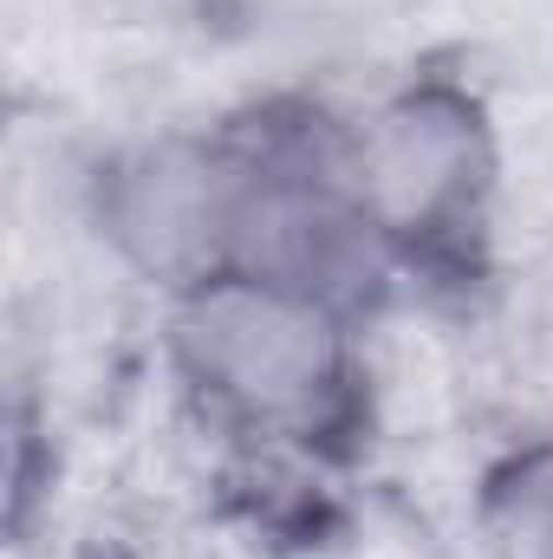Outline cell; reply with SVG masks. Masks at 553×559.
I'll return each mask as SVG.
<instances>
[{"label":"cell","instance_id":"3957f363","mask_svg":"<svg viewBox=\"0 0 553 559\" xmlns=\"http://www.w3.org/2000/svg\"><path fill=\"white\" fill-rule=\"evenodd\" d=\"M72 222L138 306L242 267L248 156L228 111H163L98 138L72 169Z\"/></svg>","mask_w":553,"mask_h":559},{"label":"cell","instance_id":"277c9868","mask_svg":"<svg viewBox=\"0 0 553 559\" xmlns=\"http://www.w3.org/2000/svg\"><path fill=\"white\" fill-rule=\"evenodd\" d=\"M462 319L489 423H553V222L508 241Z\"/></svg>","mask_w":553,"mask_h":559},{"label":"cell","instance_id":"7a4b0ae2","mask_svg":"<svg viewBox=\"0 0 553 559\" xmlns=\"http://www.w3.org/2000/svg\"><path fill=\"white\" fill-rule=\"evenodd\" d=\"M345 182L416 299L469 306L515 235V118L462 52L430 46L345 98Z\"/></svg>","mask_w":553,"mask_h":559},{"label":"cell","instance_id":"5b68a950","mask_svg":"<svg viewBox=\"0 0 553 559\" xmlns=\"http://www.w3.org/2000/svg\"><path fill=\"white\" fill-rule=\"evenodd\" d=\"M456 559H553V423H495L469 455Z\"/></svg>","mask_w":553,"mask_h":559},{"label":"cell","instance_id":"6da1fadb","mask_svg":"<svg viewBox=\"0 0 553 559\" xmlns=\"http://www.w3.org/2000/svg\"><path fill=\"white\" fill-rule=\"evenodd\" d=\"M150 384L209 455H299L345 475L385 455L372 319L299 280L228 267L150 306Z\"/></svg>","mask_w":553,"mask_h":559}]
</instances>
